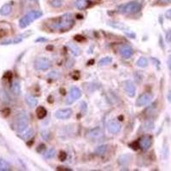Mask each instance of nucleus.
<instances>
[{
	"label": "nucleus",
	"mask_w": 171,
	"mask_h": 171,
	"mask_svg": "<svg viewBox=\"0 0 171 171\" xmlns=\"http://www.w3.org/2000/svg\"><path fill=\"white\" fill-rule=\"evenodd\" d=\"M42 16H43V12L40 10H31L19 21V27L21 28H25Z\"/></svg>",
	"instance_id": "nucleus-2"
},
{
	"label": "nucleus",
	"mask_w": 171,
	"mask_h": 171,
	"mask_svg": "<svg viewBox=\"0 0 171 171\" xmlns=\"http://www.w3.org/2000/svg\"><path fill=\"white\" fill-rule=\"evenodd\" d=\"M34 134V131L32 128H29V129H25L24 131H22L21 133H19V137L21 138L22 140H29Z\"/></svg>",
	"instance_id": "nucleus-13"
},
{
	"label": "nucleus",
	"mask_w": 171,
	"mask_h": 171,
	"mask_svg": "<svg viewBox=\"0 0 171 171\" xmlns=\"http://www.w3.org/2000/svg\"><path fill=\"white\" fill-rule=\"evenodd\" d=\"M107 150H108L107 145H99V146L95 150V152H96L97 155H104V153H106Z\"/></svg>",
	"instance_id": "nucleus-23"
},
{
	"label": "nucleus",
	"mask_w": 171,
	"mask_h": 171,
	"mask_svg": "<svg viewBox=\"0 0 171 171\" xmlns=\"http://www.w3.org/2000/svg\"><path fill=\"white\" fill-rule=\"evenodd\" d=\"M112 62V57H106L102 58L99 62H98V65L99 66H104V65H108Z\"/></svg>",
	"instance_id": "nucleus-27"
},
{
	"label": "nucleus",
	"mask_w": 171,
	"mask_h": 171,
	"mask_svg": "<svg viewBox=\"0 0 171 171\" xmlns=\"http://www.w3.org/2000/svg\"><path fill=\"white\" fill-rule=\"evenodd\" d=\"M29 118L25 112H20L15 118V129L17 133H21L28 127Z\"/></svg>",
	"instance_id": "nucleus-4"
},
{
	"label": "nucleus",
	"mask_w": 171,
	"mask_h": 171,
	"mask_svg": "<svg viewBox=\"0 0 171 171\" xmlns=\"http://www.w3.org/2000/svg\"><path fill=\"white\" fill-rule=\"evenodd\" d=\"M60 76H61V74L59 71L53 70L48 74V77H50V79H53V80H57V79L60 77Z\"/></svg>",
	"instance_id": "nucleus-29"
},
{
	"label": "nucleus",
	"mask_w": 171,
	"mask_h": 171,
	"mask_svg": "<svg viewBox=\"0 0 171 171\" xmlns=\"http://www.w3.org/2000/svg\"><path fill=\"white\" fill-rule=\"evenodd\" d=\"M40 149H41V150H45V145H43V144L40 145V146H39V148H37V151H38V152L40 151Z\"/></svg>",
	"instance_id": "nucleus-36"
},
{
	"label": "nucleus",
	"mask_w": 171,
	"mask_h": 171,
	"mask_svg": "<svg viewBox=\"0 0 171 171\" xmlns=\"http://www.w3.org/2000/svg\"><path fill=\"white\" fill-rule=\"evenodd\" d=\"M11 92L13 93V94L15 95H20L21 94V86L20 83L18 81H15L13 82V84L11 85Z\"/></svg>",
	"instance_id": "nucleus-19"
},
{
	"label": "nucleus",
	"mask_w": 171,
	"mask_h": 171,
	"mask_svg": "<svg viewBox=\"0 0 171 171\" xmlns=\"http://www.w3.org/2000/svg\"><path fill=\"white\" fill-rule=\"evenodd\" d=\"M89 5L88 0H76L75 1V7L78 10H84L87 9Z\"/></svg>",
	"instance_id": "nucleus-17"
},
{
	"label": "nucleus",
	"mask_w": 171,
	"mask_h": 171,
	"mask_svg": "<svg viewBox=\"0 0 171 171\" xmlns=\"http://www.w3.org/2000/svg\"><path fill=\"white\" fill-rule=\"evenodd\" d=\"M159 40H160V45H161V47L163 48V49H164V42H163V39H162V37L160 36V39H159Z\"/></svg>",
	"instance_id": "nucleus-39"
},
{
	"label": "nucleus",
	"mask_w": 171,
	"mask_h": 171,
	"mask_svg": "<svg viewBox=\"0 0 171 171\" xmlns=\"http://www.w3.org/2000/svg\"><path fill=\"white\" fill-rule=\"evenodd\" d=\"M11 169V166L7 161L0 158V171H9Z\"/></svg>",
	"instance_id": "nucleus-18"
},
{
	"label": "nucleus",
	"mask_w": 171,
	"mask_h": 171,
	"mask_svg": "<svg viewBox=\"0 0 171 171\" xmlns=\"http://www.w3.org/2000/svg\"><path fill=\"white\" fill-rule=\"evenodd\" d=\"M49 3L53 8H60L64 4L63 0H49Z\"/></svg>",
	"instance_id": "nucleus-28"
},
{
	"label": "nucleus",
	"mask_w": 171,
	"mask_h": 171,
	"mask_svg": "<svg viewBox=\"0 0 171 171\" xmlns=\"http://www.w3.org/2000/svg\"><path fill=\"white\" fill-rule=\"evenodd\" d=\"M166 41L167 43L171 44V29L168 30V32L166 33Z\"/></svg>",
	"instance_id": "nucleus-31"
},
{
	"label": "nucleus",
	"mask_w": 171,
	"mask_h": 171,
	"mask_svg": "<svg viewBox=\"0 0 171 171\" xmlns=\"http://www.w3.org/2000/svg\"><path fill=\"white\" fill-rule=\"evenodd\" d=\"M36 42H39V41H46V40L45 39H39V40H35Z\"/></svg>",
	"instance_id": "nucleus-40"
},
{
	"label": "nucleus",
	"mask_w": 171,
	"mask_h": 171,
	"mask_svg": "<svg viewBox=\"0 0 171 171\" xmlns=\"http://www.w3.org/2000/svg\"><path fill=\"white\" fill-rule=\"evenodd\" d=\"M148 65V60L146 57H140L137 61V66L140 68H145Z\"/></svg>",
	"instance_id": "nucleus-25"
},
{
	"label": "nucleus",
	"mask_w": 171,
	"mask_h": 171,
	"mask_svg": "<svg viewBox=\"0 0 171 171\" xmlns=\"http://www.w3.org/2000/svg\"><path fill=\"white\" fill-rule=\"evenodd\" d=\"M120 54L124 58H129L133 55V49L128 45H123L120 48Z\"/></svg>",
	"instance_id": "nucleus-12"
},
{
	"label": "nucleus",
	"mask_w": 171,
	"mask_h": 171,
	"mask_svg": "<svg viewBox=\"0 0 171 171\" xmlns=\"http://www.w3.org/2000/svg\"><path fill=\"white\" fill-rule=\"evenodd\" d=\"M165 17L169 19V20H171V9L170 10H168L165 13Z\"/></svg>",
	"instance_id": "nucleus-34"
},
{
	"label": "nucleus",
	"mask_w": 171,
	"mask_h": 171,
	"mask_svg": "<svg viewBox=\"0 0 171 171\" xmlns=\"http://www.w3.org/2000/svg\"><path fill=\"white\" fill-rule=\"evenodd\" d=\"M74 24V18L71 14H64L54 24V28L61 32H67L70 30Z\"/></svg>",
	"instance_id": "nucleus-1"
},
{
	"label": "nucleus",
	"mask_w": 171,
	"mask_h": 171,
	"mask_svg": "<svg viewBox=\"0 0 171 171\" xmlns=\"http://www.w3.org/2000/svg\"><path fill=\"white\" fill-rule=\"evenodd\" d=\"M68 46L69 47L71 52L74 54V56H80V55H81V49H80V48H79L77 45H75L74 44H73V43L68 44Z\"/></svg>",
	"instance_id": "nucleus-20"
},
{
	"label": "nucleus",
	"mask_w": 171,
	"mask_h": 171,
	"mask_svg": "<svg viewBox=\"0 0 171 171\" xmlns=\"http://www.w3.org/2000/svg\"><path fill=\"white\" fill-rule=\"evenodd\" d=\"M71 115H72V110L69 108L67 109H61L58 111H56L55 113V116L57 119H61V120H66L70 117Z\"/></svg>",
	"instance_id": "nucleus-9"
},
{
	"label": "nucleus",
	"mask_w": 171,
	"mask_h": 171,
	"mask_svg": "<svg viewBox=\"0 0 171 171\" xmlns=\"http://www.w3.org/2000/svg\"><path fill=\"white\" fill-rule=\"evenodd\" d=\"M25 100H26L27 104H28L31 108H34L38 104L37 98H36V97H34V96H32V95H29V94L26 95V97H25Z\"/></svg>",
	"instance_id": "nucleus-15"
},
{
	"label": "nucleus",
	"mask_w": 171,
	"mask_h": 171,
	"mask_svg": "<svg viewBox=\"0 0 171 171\" xmlns=\"http://www.w3.org/2000/svg\"><path fill=\"white\" fill-rule=\"evenodd\" d=\"M141 8H142V5L139 1H132L128 3L120 5L118 7L117 11L119 13L126 14V15L136 14L140 11Z\"/></svg>",
	"instance_id": "nucleus-3"
},
{
	"label": "nucleus",
	"mask_w": 171,
	"mask_h": 171,
	"mask_svg": "<svg viewBox=\"0 0 171 171\" xmlns=\"http://www.w3.org/2000/svg\"><path fill=\"white\" fill-rule=\"evenodd\" d=\"M6 35H7L6 30H4V29H3V28H0V39L4 37V36H6Z\"/></svg>",
	"instance_id": "nucleus-33"
},
{
	"label": "nucleus",
	"mask_w": 171,
	"mask_h": 171,
	"mask_svg": "<svg viewBox=\"0 0 171 171\" xmlns=\"http://www.w3.org/2000/svg\"><path fill=\"white\" fill-rule=\"evenodd\" d=\"M81 97V91L76 87H73L70 89V92H69V95L68 96L67 100H66V103L67 104H73L74 102L79 99L80 97Z\"/></svg>",
	"instance_id": "nucleus-6"
},
{
	"label": "nucleus",
	"mask_w": 171,
	"mask_h": 171,
	"mask_svg": "<svg viewBox=\"0 0 171 171\" xmlns=\"http://www.w3.org/2000/svg\"><path fill=\"white\" fill-rule=\"evenodd\" d=\"M152 99V96L150 93H145L141 94L140 97H138V99L136 100V105L139 107L141 106H145L147 105Z\"/></svg>",
	"instance_id": "nucleus-7"
},
{
	"label": "nucleus",
	"mask_w": 171,
	"mask_h": 171,
	"mask_svg": "<svg viewBox=\"0 0 171 171\" xmlns=\"http://www.w3.org/2000/svg\"><path fill=\"white\" fill-rule=\"evenodd\" d=\"M111 27H115V28H118V29H123V30H125V28H126V27H125L124 25H122L121 23H115V22H111Z\"/></svg>",
	"instance_id": "nucleus-30"
},
{
	"label": "nucleus",
	"mask_w": 171,
	"mask_h": 171,
	"mask_svg": "<svg viewBox=\"0 0 171 171\" xmlns=\"http://www.w3.org/2000/svg\"><path fill=\"white\" fill-rule=\"evenodd\" d=\"M143 128L145 131L153 129L154 128V122L151 121V120H148V121H145L144 125H143Z\"/></svg>",
	"instance_id": "nucleus-26"
},
{
	"label": "nucleus",
	"mask_w": 171,
	"mask_h": 171,
	"mask_svg": "<svg viewBox=\"0 0 171 171\" xmlns=\"http://www.w3.org/2000/svg\"><path fill=\"white\" fill-rule=\"evenodd\" d=\"M151 143H152V139L150 135H145L141 138L140 141H139V145L140 147L143 150V151H147L149 148L151 147Z\"/></svg>",
	"instance_id": "nucleus-8"
},
{
	"label": "nucleus",
	"mask_w": 171,
	"mask_h": 171,
	"mask_svg": "<svg viewBox=\"0 0 171 171\" xmlns=\"http://www.w3.org/2000/svg\"><path fill=\"white\" fill-rule=\"evenodd\" d=\"M159 2L161 3H164V4H167V3H170L171 0H159Z\"/></svg>",
	"instance_id": "nucleus-38"
},
{
	"label": "nucleus",
	"mask_w": 171,
	"mask_h": 171,
	"mask_svg": "<svg viewBox=\"0 0 171 171\" xmlns=\"http://www.w3.org/2000/svg\"><path fill=\"white\" fill-rule=\"evenodd\" d=\"M66 158H67V155H66V153L65 152H61L60 154H59V159H60L61 161H64L65 159H66Z\"/></svg>",
	"instance_id": "nucleus-32"
},
{
	"label": "nucleus",
	"mask_w": 171,
	"mask_h": 171,
	"mask_svg": "<svg viewBox=\"0 0 171 171\" xmlns=\"http://www.w3.org/2000/svg\"><path fill=\"white\" fill-rule=\"evenodd\" d=\"M167 64H168V68L169 70H171V55H169L168 57V61H167Z\"/></svg>",
	"instance_id": "nucleus-35"
},
{
	"label": "nucleus",
	"mask_w": 171,
	"mask_h": 171,
	"mask_svg": "<svg viewBox=\"0 0 171 171\" xmlns=\"http://www.w3.org/2000/svg\"><path fill=\"white\" fill-rule=\"evenodd\" d=\"M47 114L46 110L42 106H40V107L37 108V111H36V115H37V117L39 119H43V118L45 117V116Z\"/></svg>",
	"instance_id": "nucleus-21"
},
{
	"label": "nucleus",
	"mask_w": 171,
	"mask_h": 171,
	"mask_svg": "<svg viewBox=\"0 0 171 171\" xmlns=\"http://www.w3.org/2000/svg\"><path fill=\"white\" fill-rule=\"evenodd\" d=\"M88 136H89L91 139H94V140L99 139V138L102 136V131H101V129L99 128H93V129H92V130L89 132Z\"/></svg>",
	"instance_id": "nucleus-14"
},
{
	"label": "nucleus",
	"mask_w": 171,
	"mask_h": 171,
	"mask_svg": "<svg viewBox=\"0 0 171 171\" xmlns=\"http://www.w3.org/2000/svg\"><path fill=\"white\" fill-rule=\"evenodd\" d=\"M131 157L129 155L126 154V155H122L119 158V160H118V163L120 164L121 165H127L130 161Z\"/></svg>",
	"instance_id": "nucleus-22"
},
{
	"label": "nucleus",
	"mask_w": 171,
	"mask_h": 171,
	"mask_svg": "<svg viewBox=\"0 0 171 171\" xmlns=\"http://www.w3.org/2000/svg\"><path fill=\"white\" fill-rule=\"evenodd\" d=\"M11 10H12L11 4L10 3H5L0 9V15H2V16H9L11 13Z\"/></svg>",
	"instance_id": "nucleus-16"
},
{
	"label": "nucleus",
	"mask_w": 171,
	"mask_h": 171,
	"mask_svg": "<svg viewBox=\"0 0 171 171\" xmlns=\"http://www.w3.org/2000/svg\"><path fill=\"white\" fill-rule=\"evenodd\" d=\"M167 98H168V101L171 104V90H169L168 92V94H167Z\"/></svg>",
	"instance_id": "nucleus-37"
},
{
	"label": "nucleus",
	"mask_w": 171,
	"mask_h": 171,
	"mask_svg": "<svg viewBox=\"0 0 171 171\" xmlns=\"http://www.w3.org/2000/svg\"><path fill=\"white\" fill-rule=\"evenodd\" d=\"M124 89L126 93L128 94L130 97L135 96L136 93V87L134 86V82L131 81H126L124 82Z\"/></svg>",
	"instance_id": "nucleus-10"
},
{
	"label": "nucleus",
	"mask_w": 171,
	"mask_h": 171,
	"mask_svg": "<svg viewBox=\"0 0 171 171\" xmlns=\"http://www.w3.org/2000/svg\"><path fill=\"white\" fill-rule=\"evenodd\" d=\"M56 156V150L54 149V148H50V150H48V151L44 154V157L47 159H51V158H53L54 157Z\"/></svg>",
	"instance_id": "nucleus-24"
},
{
	"label": "nucleus",
	"mask_w": 171,
	"mask_h": 171,
	"mask_svg": "<svg viewBox=\"0 0 171 171\" xmlns=\"http://www.w3.org/2000/svg\"><path fill=\"white\" fill-rule=\"evenodd\" d=\"M51 66L50 61L46 57H39L34 62V67L38 70H47Z\"/></svg>",
	"instance_id": "nucleus-5"
},
{
	"label": "nucleus",
	"mask_w": 171,
	"mask_h": 171,
	"mask_svg": "<svg viewBox=\"0 0 171 171\" xmlns=\"http://www.w3.org/2000/svg\"><path fill=\"white\" fill-rule=\"evenodd\" d=\"M107 128H108V131H109L111 134H116L121 131V126L118 121H111L108 122Z\"/></svg>",
	"instance_id": "nucleus-11"
}]
</instances>
